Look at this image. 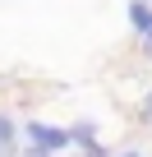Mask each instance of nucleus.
<instances>
[{"label":"nucleus","instance_id":"obj_1","mask_svg":"<svg viewBox=\"0 0 152 157\" xmlns=\"http://www.w3.org/2000/svg\"><path fill=\"white\" fill-rule=\"evenodd\" d=\"M23 134H28V143L42 148V152H65V148H69V129H55V125H42V120H32Z\"/></svg>","mask_w":152,"mask_h":157},{"label":"nucleus","instance_id":"obj_2","mask_svg":"<svg viewBox=\"0 0 152 157\" xmlns=\"http://www.w3.org/2000/svg\"><path fill=\"white\" fill-rule=\"evenodd\" d=\"M129 23H134V28H138V33L147 37V33H152V10H147V5H138V0H134V5H129Z\"/></svg>","mask_w":152,"mask_h":157},{"label":"nucleus","instance_id":"obj_3","mask_svg":"<svg viewBox=\"0 0 152 157\" xmlns=\"http://www.w3.org/2000/svg\"><path fill=\"white\" fill-rule=\"evenodd\" d=\"M0 157H14V120L0 116Z\"/></svg>","mask_w":152,"mask_h":157},{"label":"nucleus","instance_id":"obj_4","mask_svg":"<svg viewBox=\"0 0 152 157\" xmlns=\"http://www.w3.org/2000/svg\"><path fill=\"white\" fill-rule=\"evenodd\" d=\"M23 157H51V152H42V148H28V152H23Z\"/></svg>","mask_w":152,"mask_h":157},{"label":"nucleus","instance_id":"obj_5","mask_svg":"<svg viewBox=\"0 0 152 157\" xmlns=\"http://www.w3.org/2000/svg\"><path fill=\"white\" fill-rule=\"evenodd\" d=\"M143 116H147V120H152V93H147V102H143Z\"/></svg>","mask_w":152,"mask_h":157},{"label":"nucleus","instance_id":"obj_6","mask_svg":"<svg viewBox=\"0 0 152 157\" xmlns=\"http://www.w3.org/2000/svg\"><path fill=\"white\" fill-rule=\"evenodd\" d=\"M143 42H147V56H152V33H147V37H143Z\"/></svg>","mask_w":152,"mask_h":157},{"label":"nucleus","instance_id":"obj_7","mask_svg":"<svg viewBox=\"0 0 152 157\" xmlns=\"http://www.w3.org/2000/svg\"><path fill=\"white\" fill-rule=\"evenodd\" d=\"M120 157H143V152H120Z\"/></svg>","mask_w":152,"mask_h":157}]
</instances>
